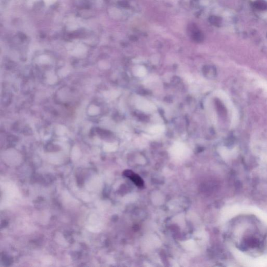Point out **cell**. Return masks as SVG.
<instances>
[{
    "instance_id": "obj_1",
    "label": "cell",
    "mask_w": 267,
    "mask_h": 267,
    "mask_svg": "<svg viewBox=\"0 0 267 267\" xmlns=\"http://www.w3.org/2000/svg\"><path fill=\"white\" fill-rule=\"evenodd\" d=\"M124 175L126 177L130 178V180H132V182L135 183V185H136L137 186H138L139 187H143V186L144 185V182L142 180V178L136 174L134 173L132 171L127 170V171H125Z\"/></svg>"
},
{
    "instance_id": "obj_2",
    "label": "cell",
    "mask_w": 267,
    "mask_h": 267,
    "mask_svg": "<svg viewBox=\"0 0 267 267\" xmlns=\"http://www.w3.org/2000/svg\"><path fill=\"white\" fill-rule=\"evenodd\" d=\"M138 106L139 107L140 109L144 111H148L152 109V105L148 103L147 101H142L140 102L139 104L138 105Z\"/></svg>"
},
{
    "instance_id": "obj_3",
    "label": "cell",
    "mask_w": 267,
    "mask_h": 267,
    "mask_svg": "<svg viewBox=\"0 0 267 267\" xmlns=\"http://www.w3.org/2000/svg\"><path fill=\"white\" fill-rule=\"evenodd\" d=\"M136 75H137V76L142 77V76H144V75L146 74V68H144V67L140 66L136 70Z\"/></svg>"
},
{
    "instance_id": "obj_4",
    "label": "cell",
    "mask_w": 267,
    "mask_h": 267,
    "mask_svg": "<svg viewBox=\"0 0 267 267\" xmlns=\"http://www.w3.org/2000/svg\"><path fill=\"white\" fill-rule=\"evenodd\" d=\"M163 130V128L161 126H156L154 127H152L150 130V132L152 133H156V132H160Z\"/></svg>"
}]
</instances>
